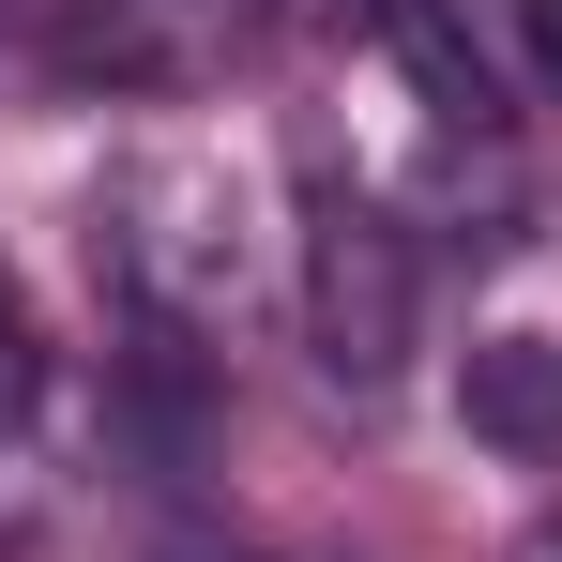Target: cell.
<instances>
[{
    "instance_id": "6da1fadb",
    "label": "cell",
    "mask_w": 562,
    "mask_h": 562,
    "mask_svg": "<svg viewBox=\"0 0 562 562\" xmlns=\"http://www.w3.org/2000/svg\"><path fill=\"white\" fill-rule=\"evenodd\" d=\"M122 274L153 289L183 335H228L259 289H274V228H259V183L228 153H153L122 183Z\"/></svg>"
},
{
    "instance_id": "3957f363",
    "label": "cell",
    "mask_w": 562,
    "mask_h": 562,
    "mask_svg": "<svg viewBox=\"0 0 562 562\" xmlns=\"http://www.w3.org/2000/svg\"><path fill=\"white\" fill-rule=\"evenodd\" d=\"M517 46H532V77L562 92V0H517Z\"/></svg>"
},
{
    "instance_id": "7a4b0ae2",
    "label": "cell",
    "mask_w": 562,
    "mask_h": 562,
    "mask_svg": "<svg viewBox=\"0 0 562 562\" xmlns=\"http://www.w3.org/2000/svg\"><path fill=\"white\" fill-rule=\"evenodd\" d=\"M304 319H319V366L335 380H395L411 366V319H426V259L380 198H319L304 213Z\"/></svg>"
}]
</instances>
